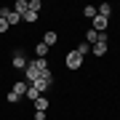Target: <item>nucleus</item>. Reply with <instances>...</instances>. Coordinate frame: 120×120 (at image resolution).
<instances>
[{"mask_svg": "<svg viewBox=\"0 0 120 120\" xmlns=\"http://www.w3.org/2000/svg\"><path fill=\"white\" fill-rule=\"evenodd\" d=\"M64 67H67V69H72V72H77V69L83 67V56L77 53V51H69V53L64 56Z\"/></svg>", "mask_w": 120, "mask_h": 120, "instance_id": "obj_1", "label": "nucleus"}, {"mask_svg": "<svg viewBox=\"0 0 120 120\" xmlns=\"http://www.w3.org/2000/svg\"><path fill=\"white\" fill-rule=\"evenodd\" d=\"M0 19H5V22H8V27H16L19 22H22V16H19L13 8H8V5H3V8H0Z\"/></svg>", "mask_w": 120, "mask_h": 120, "instance_id": "obj_2", "label": "nucleus"}, {"mask_svg": "<svg viewBox=\"0 0 120 120\" xmlns=\"http://www.w3.org/2000/svg\"><path fill=\"white\" fill-rule=\"evenodd\" d=\"M91 53H94V56H104V53H107V32L99 35V43L91 45Z\"/></svg>", "mask_w": 120, "mask_h": 120, "instance_id": "obj_3", "label": "nucleus"}, {"mask_svg": "<svg viewBox=\"0 0 120 120\" xmlns=\"http://www.w3.org/2000/svg\"><path fill=\"white\" fill-rule=\"evenodd\" d=\"M32 86H35V88H38V91H40V94H45V91H48V88H51V86H53V75H43V77H38V80H35V83H32Z\"/></svg>", "mask_w": 120, "mask_h": 120, "instance_id": "obj_4", "label": "nucleus"}, {"mask_svg": "<svg viewBox=\"0 0 120 120\" xmlns=\"http://www.w3.org/2000/svg\"><path fill=\"white\" fill-rule=\"evenodd\" d=\"M11 67H13V69H24V67H27V59H24L22 51H13V56H11Z\"/></svg>", "mask_w": 120, "mask_h": 120, "instance_id": "obj_5", "label": "nucleus"}, {"mask_svg": "<svg viewBox=\"0 0 120 120\" xmlns=\"http://www.w3.org/2000/svg\"><path fill=\"white\" fill-rule=\"evenodd\" d=\"M91 22H94V24H91V30H96V32H107V22H109V19H104V16H99V13H96Z\"/></svg>", "mask_w": 120, "mask_h": 120, "instance_id": "obj_6", "label": "nucleus"}, {"mask_svg": "<svg viewBox=\"0 0 120 120\" xmlns=\"http://www.w3.org/2000/svg\"><path fill=\"white\" fill-rule=\"evenodd\" d=\"M43 43H45L48 48L59 43V35H56V30H45V35H43Z\"/></svg>", "mask_w": 120, "mask_h": 120, "instance_id": "obj_7", "label": "nucleus"}, {"mask_svg": "<svg viewBox=\"0 0 120 120\" xmlns=\"http://www.w3.org/2000/svg\"><path fill=\"white\" fill-rule=\"evenodd\" d=\"M32 107H35V112H45L48 107H51V101H48L45 96H40V99H35V101H32Z\"/></svg>", "mask_w": 120, "mask_h": 120, "instance_id": "obj_8", "label": "nucleus"}, {"mask_svg": "<svg viewBox=\"0 0 120 120\" xmlns=\"http://www.w3.org/2000/svg\"><path fill=\"white\" fill-rule=\"evenodd\" d=\"M27 8H30V0H16V3H13V11H16L19 16H24Z\"/></svg>", "mask_w": 120, "mask_h": 120, "instance_id": "obj_9", "label": "nucleus"}, {"mask_svg": "<svg viewBox=\"0 0 120 120\" xmlns=\"http://www.w3.org/2000/svg\"><path fill=\"white\" fill-rule=\"evenodd\" d=\"M96 13H99V16H104V19H109V16H112V5H109V3L96 5Z\"/></svg>", "mask_w": 120, "mask_h": 120, "instance_id": "obj_10", "label": "nucleus"}, {"mask_svg": "<svg viewBox=\"0 0 120 120\" xmlns=\"http://www.w3.org/2000/svg\"><path fill=\"white\" fill-rule=\"evenodd\" d=\"M48 51H51V48H48V45L43 43V40H40V43L35 45V53H38V59H45V56H48Z\"/></svg>", "mask_w": 120, "mask_h": 120, "instance_id": "obj_11", "label": "nucleus"}, {"mask_svg": "<svg viewBox=\"0 0 120 120\" xmlns=\"http://www.w3.org/2000/svg\"><path fill=\"white\" fill-rule=\"evenodd\" d=\"M27 88H30V86H27L24 80H19V83H13V88H11V91H13L16 96H24V94H27Z\"/></svg>", "mask_w": 120, "mask_h": 120, "instance_id": "obj_12", "label": "nucleus"}, {"mask_svg": "<svg viewBox=\"0 0 120 120\" xmlns=\"http://www.w3.org/2000/svg\"><path fill=\"white\" fill-rule=\"evenodd\" d=\"M99 35H101V32H96V30H86V43H88V45L99 43Z\"/></svg>", "mask_w": 120, "mask_h": 120, "instance_id": "obj_13", "label": "nucleus"}, {"mask_svg": "<svg viewBox=\"0 0 120 120\" xmlns=\"http://www.w3.org/2000/svg\"><path fill=\"white\" fill-rule=\"evenodd\" d=\"M38 16H40V13H35V11H30V8H27V13L22 16V22H27V24H35V22H38Z\"/></svg>", "mask_w": 120, "mask_h": 120, "instance_id": "obj_14", "label": "nucleus"}, {"mask_svg": "<svg viewBox=\"0 0 120 120\" xmlns=\"http://www.w3.org/2000/svg\"><path fill=\"white\" fill-rule=\"evenodd\" d=\"M24 96L30 99V101H35V99H40V96H43V94H40V91L35 88V86H30V88H27V94H24Z\"/></svg>", "mask_w": 120, "mask_h": 120, "instance_id": "obj_15", "label": "nucleus"}, {"mask_svg": "<svg viewBox=\"0 0 120 120\" xmlns=\"http://www.w3.org/2000/svg\"><path fill=\"white\" fill-rule=\"evenodd\" d=\"M83 16H86V19H94L96 16V5H86V8H83Z\"/></svg>", "mask_w": 120, "mask_h": 120, "instance_id": "obj_16", "label": "nucleus"}, {"mask_svg": "<svg viewBox=\"0 0 120 120\" xmlns=\"http://www.w3.org/2000/svg\"><path fill=\"white\" fill-rule=\"evenodd\" d=\"M30 11L40 13V11H43V3H40V0H30Z\"/></svg>", "mask_w": 120, "mask_h": 120, "instance_id": "obj_17", "label": "nucleus"}, {"mask_svg": "<svg viewBox=\"0 0 120 120\" xmlns=\"http://www.w3.org/2000/svg\"><path fill=\"white\" fill-rule=\"evenodd\" d=\"M75 51H77V53H80V56H83V59H86V53L91 51V45H88V43H80V45H77V48H75Z\"/></svg>", "mask_w": 120, "mask_h": 120, "instance_id": "obj_18", "label": "nucleus"}, {"mask_svg": "<svg viewBox=\"0 0 120 120\" xmlns=\"http://www.w3.org/2000/svg\"><path fill=\"white\" fill-rule=\"evenodd\" d=\"M5 99H8V104H16V101H19V99H22V96H16V94H13V91H11V94L5 96Z\"/></svg>", "mask_w": 120, "mask_h": 120, "instance_id": "obj_19", "label": "nucleus"}, {"mask_svg": "<svg viewBox=\"0 0 120 120\" xmlns=\"http://www.w3.org/2000/svg\"><path fill=\"white\" fill-rule=\"evenodd\" d=\"M8 30H11L8 22H5V19H0V35H3V32H8Z\"/></svg>", "mask_w": 120, "mask_h": 120, "instance_id": "obj_20", "label": "nucleus"}, {"mask_svg": "<svg viewBox=\"0 0 120 120\" xmlns=\"http://www.w3.org/2000/svg\"><path fill=\"white\" fill-rule=\"evenodd\" d=\"M35 120H45V112H35Z\"/></svg>", "mask_w": 120, "mask_h": 120, "instance_id": "obj_21", "label": "nucleus"}]
</instances>
